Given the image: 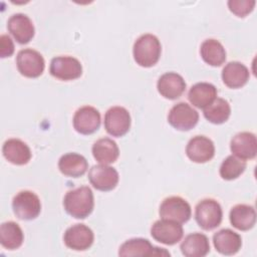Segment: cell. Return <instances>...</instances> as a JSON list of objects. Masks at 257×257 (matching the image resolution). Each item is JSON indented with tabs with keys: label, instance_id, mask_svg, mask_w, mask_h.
<instances>
[{
	"label": "cell",
	"instance_id": "obj_21",
	"mask_svg": "<svg viewBox=\"0 0 257 257\" xmlns=\"http://www.w3.org/2000/svg\"><path fill=\"white\" fill-rule=\"evenodd\" d=\"M221 76L226 86L230 88H240L249 80L250 72L243 63L231 61L224 66Z\"/></svg>",
	"mask_w": 257,
	"mask_h": 257
},
{
	"label": "cell",
	"instance_id": "obj_10",
	"mask_svg": "<svg viewBox=\"0 0 257 257\" xmlns=\"http://www.w3.org/2000/svg\"><path fill=\"white\" fill-rule=\"evenodd\" d=\"M151 235L156 241L160 243L165 245H175L182 240L184 236V230L180 223L161 219L152 225Z\"/></svg>",
	"mask_w": 257,
	"mask_h": 257
},
{
	"label": "cell",
	"instance_id": "obj_24",
	"mask_svg": "<svg viewBox=\"0 0 257 257\" xmlns=\"http://www.w3.org/2000/svg\"><path fill=\"white\" fill-rule=\"evenodd\" d=\"M229 219L234 228L241 231H248L256 223V211L253 206L238 204L231 209Z\"/></svg>",
	"mask_w": 257,
	"mask_h": 257
},
{
	"label": "cell",
	"instance_id": "obj_7",
	"mask_svg": "<svg viewBox=\"0 0 257 257\" xmlns=\"http://www.w3.org/2000/svg\"><path fill=\"white\" fill-rule=\"evenodd\" d=\"M50 74L60 80H73L81 76L82 65L78 59L72 56L53 57L49 65Z\"/></svg>",
	"mask_w": 257,
	"mask_h": 257
},
{
	"label": "cell",
	"instance_id": "obj_4",
	"mask_svg": "<svg viewBox=\"0 0 257 257\" xmlns=\"http://www.w3.org/2000/svg\"><path fill=\"white\" fill-rule=\"evenodd\" d=\"M12 209L17 218L33 220L41 212V202L38 196L31 191H20L12 200Z\"/></svg>",
	"mask_w": 257,
	"mask_h": 257
},
{
	"label": "cell",
	"instance_id": "obj_6",
	"mask_svg": "<svg viewBox=\"0 0 257 257\" xmlns=\"http://www.w3.org/2000/svg\"><path fill=\"white\" fill-rule=\"evenodd\" d=\"M18 71L25 77L36 78L40 76L45 68L43 56L31 48L21 49L16 56Z\"/></svg>",
	"mask_w": 257,
	"mask_h": 257
},
{
	"label": "cell",
	"instance_id": "obj_5",
	"mask_svg": "<svg viewBox=\"0 0 257 257\" xmlns=\"http://www.w3.org/2000/svg\"><path fill=\"white\" fill-rule=\"evenodd\" d=\"M161 219L175 221L183 224L190 220L192 216V209L190 204L183 198L178 196H172L166 198L159 210Z\"/></svg>",
	"mask_w": 257,
	"mask_h": 257
},
{
	"label": "cell",
	"instance_id": "obj_14",
	"mask_svg": "<svg viewBox=\"0 0 257 257\" xmlns=\"http://www.w3.org/2000/svg\"><path fill=\"white\" fill-rule=\"evenodd\" d=\"M100 113L90 105L79 107L73 115V127L81 135H91L100 126Z\"/></svg>",
	"mask_w": 257,
	"mask_h": 257
},
{
	"label": "cell",
	"instance_id": "obj_28",
	"mask_svg": "<svg viewBox=\"0 0 257 257\" xmlns=\"http://www.w3.org/2000/svg\"><path fill=\"white\" fill-rule=\"evenodd\" d=\"M24 241V235L20 226L13 222L8 221L1 224L0 227V243L8 250L18 249Z\"/></svg>",
	"mask_w": 257,
	"mask_h": 257
},
{
	"label": "cell",
	"instance_id": "obj_22",
	"mask_svg": "<svg viewBox=\"0 0 257 257\" xmlns=\"http://www.w3.org/2000/svg\"><path fill=\"white\" fill-rule=\"evenodd\" d=\"M180 249L186 257H204L210 252L209 239L205 234L191 233L182 241Z\"/></svg>",
	"mask_w": 257,
	"mask_h": 257
},
{
	"label": "cell",
	"instance_id": "obj_25",
	"mask_svg": "<svg viewBox=\"0 0 257 257\" xmlns=\"http://www.w3.org/2000/svg\"><path fill=\"white\" fill-rule=\"evenodd\" d=\"M217 88L209 82H198L194 84L189 92V101L198 108H205L215 98H217Z\"/></svg>",
	"mask_w": 257,
	"mask_h": 257
},
{
	"label": "cell",
	"instance_id": "obj_29",
	"mask_svg": "<svg viewBox=\"0 0 257 257\" xmlns=\"http://www.w3.org/2000/svg\"><path fill=\"white\" fill-rule=\"evenodd\" d=\"M207 120L215 124H221L228 120L231 114V106L224 98H215L208 106L203 108Z\"/></svg>",
	"mask_w": 257,
	"mask_h": 257
},
{
	"label": "cell",
	"instance_id": "obj_3",
	"mask_svg": "<svg viewBox=\"0 0 257 257\" xmlns=\"http://www.w3.org/2000/svg\"><path fill=\"white\" fill-rule=\"evenodd\" d=\"M223 218L221 205L214 199H204L200 201L195 208V219L198 225L210 231L217 228Z\"/></svg>",
	"mask_w": 257,
	"mask_h": 257
},
{
	"label": "cell",
	"instance_id": "obj_12",
	"mask_svg": "<svg viewBox=\"0 0 257 257\" xmlns=\"http://www.w3.org/2000/svg\"><path fill=\"white\" fill-rule=\"evenodd\" d=\"M66 247L74 251L87 250L94 241L92 230L84 224H75L66 229L63 235Z\"/></svg>",
	"mask_w": 257,
	"mask_h": 257
},
{
	"label": "cell",
	"instance_id": "obj_8",
	"mask_svg": "<svg viewBox=\"0 0 257 257\" xmlns=\"http://www.w3.org/2000/svg\"><path fill=\"white\" fill-rule=\"evenodd\" d=\"M131 123V114L122 106H111L104 114V128L112 137L124 136L130 131Z\"/></svg>",
	"mask_w": 257,
	"mask_h": 257
},
{
	"label": "cell",
	"instance_id": "obj_11",
	"mask_svg": "<svg viewBox=\"0 0 257 257\" xmlns=\"http://www.w3.org/2000/svg\"><path fill=\"white\" fill-rule=\"evenodd\" d=\"M88 180L92 187L98 191L113 190L119 180L117 171L108 165H94L89 169Z\"/></svg>",
	"mask_w": 257,
	"mask_h": 257
},
{
	"label": "cell",
	"instance_id": "obj_16",
	"mask_svg": "<svg viewBox=\"0 0 257 257\" xmlns=\"http://www.w3.org/2000/svg\"><path fill=\"white\" fill-rule=\"evenodd\" d=\"M7 28L14 39L20 44L28 43L35 33L33 22L23 13H16L10 16L7 22Z\"/></svg>",
	"mask_w": 257,
	"mask_h": 257
},
{
	"label": "cell",
	"instance_id": "obj_18",
	"mask_svg": "<svg viewBox=\"0 0 257 257\" xmlns=\"http://www.w3.org/2000/svg\"><path fill=\"white\" fill-rule=\"evenodd\" d=\"M157 88L159 93L165 98L177 99L184 93L186 82L177 72H166L159 77Z\"/></svg>",
	"mask_w": 257,
	"mask_h": 257
},
{
	"label": "cell",
	"instance_id": "obj_13",
	"mask_svg": "<svg viewBox=\"0 0 257 257\" xmlns=\"http://www.w3.org/2000/svg\"><path fill=\"white\" fill-rule=\"evenodd\" d=\"M119 256H170L164 248L155 247L148 239L133 238L121 244L118 250Z\"/></svg>",
	"mask_w": 257,
	"mask_h": 257
},
{
	"label": "cell",
	"instance_id": "obj_32",
	"mask_svg": "<svg viewBox=\"0 0 257 257\" xmlns=\"http://www.w3.org/2000/svg\"><path fill=\"white\" fill-rule=\"evenodd\" d=\"M14 52V43L10 36L2 34L0 36V56L2 58L9 57Z\"/></svg>",
	"mask_w": 257,
	"mask_h": 257
},
{
	"label": "cell",
	"instance_id": "obj_27",
	"mask_svg": "<svg viewBox=\"0 0 257 257\" xmlns=\"http://www.w3.org/2000/svg\"><path fill=\"white\" fill-rule=\"evenodd\" d=\"M203 60L211 66H220L226 60V51L222 43L216 39L209 38L203 41L200 47Z\"/></svg>",
	"mask_w": 257,
	"mask_h": 257
},
{
	"label": "cell",
	"instance_id": "obj_1",
	"mask_svg": "<svg viewBox=\"0 0 257 257\" xmlns=\"http://www.w3.org/2000/svg\"><path fill=\"white\" fill-rule=\"evenodd\" d=\"M63 207L67 214L76 219L88 217L94 207L93 193L87 186L68 191L63 198Z\"/></svg>",
	"mask_w": 257,
	"mask_h": 257
},
{
	"label": "cell",
	"instance_id": "obj_9",
	"mask_svg": "<svg viewBox=\"0 0 257 257\" xmlns=\"http://www.w3.org/2000/svg\"><path fill=\"white\" fill-rule=\"evenodd\" d=\"M199 120V113L187 102H178L169 111L168 121L178 131H190Z\"/></svg>",
	"mask_w": 257,
	"mask_h": 257
},
{
	"label": "cell",
	"instance_id": "obj_17",
	"mask_svg": "<svg viewBox=\"0 0 257 257\" xmlns=\"http://www.w3.org/2000/svg\"><path fill=\"white\" fill-rule=\"evenodd\" d=\"M232 154L243 160H252L257 155V140L253 133L241 132L236 134L230 143Z\"/></svg>",
	"mask_w": 257,
	"mask_h": 257
},
{
	"label": "cell",
	"instance_id": "obj_30",
	"mask_svg": "<svg viewBox=\"0 0 257 257\" xmlns=\"http://www.w3.org/2000/svg\"><path fill=\"white\" fill-rule=\"evenodd\" d=\"M246 161H243L234 155L228 156L220 166V176L222 179L232 181L240 177L246 169Z\"/></svg>",
	"mask_w": 257,
	"mask_h": 257
},
{
	"label": "cell",
	"instance_id": "obj_15",
	"mask_svg": "<svg viewBox=\"0 0 257 257\" xmlns=\"http://www.w3.org/2000/svg\"><path fill=\"white\" fill-rule=\"evenodd\" d=\"M186 154L192 162L204 164L214 158L215 146L209 138L205 136H196L188 142Z\"/></svg>",
	"mask_w": 257,
	"mask_h": 257
},
{
	"label": "cell",
	"instance_id": "obj_26",
	"mask_svg": "<svg viewBox=\"0 0 257 257\" xmlns=\"http://www.w3.org/2000/svg\"><path fill=\"white\" fill-rule=\"evenodd\" d=\"M93 158L103 165H109L114 163L118 156L119 150L114 141L109 138H101L97 140L91 149Z\"/></svg>",
	"mask_w": 257,
	"mask_h": 257
},
{
	"label": "cell",
	"instance_id": "obj_20",
	"mask_svg": "<svg viewBox=\"0 0 257 257\" xmlns=\"http://www.w3.org/2000/svg\"><path fill=\"white\" fill-rule=\"evenodd\" d=\"M4 158L11 164L22 166L26 165L31 159V151L29 147L19 139H9L2 147Z\"/></svg>",
	"mask_w": 257,
	"mask_h": 257
},
{
	"label": "cell",
	"instance_id": "obj_19",
	"mask_svg": "<svg viewBox=\"0 0 257 257\" xmlns=\"http://www.w3.org/2000/svg\"><path fill=\"white\" fill-rule=\"evenodd\" d=\"M215 249L222 255H234L242 246L241 236L231 229H222L213 235Z\"/></svg>",
	"mask_w": 257,
	"mask_h": 257
},
{
	"label": "cell",
	"instance_id": "obj_31",
	"mask_svg": "<svg viewBox=\"0 0 257 257\" xmlns=\"http://www.w3.org/2000/svg\"><path fill=\"white\" fill-rule=\"evenodd\" d=\"M255 0H229V10L238 17H245L251 13L255 7Z\"/></svg>",
	"mask_w": 257,
	"mask_h": 257
},
{
	"label": "cell",
	"instance_id": "obj_23",
	"mask_svg": "<svg viewBox=\"0 0 257 257\" xmlns=\"http://www.w3.org/2000/svg\"><path fill=\"white\" fill-rule=\"evenodd\" d=\"M59 171L67 177L78 178L85 174L88 169L86 159L77 153H67L58 161Z\"/></svg>",
	"mask_w": 257,
	"mask_h": 257
},
{
	"label": "cell",
	"instance_id": "obj_2",
	"mask_svg": "<svg viewBox=\"0 0 257 257\" xmlns=\"http://www.w3.org/2000/svg\"><path fill=\"white\" fill-rule=\"evenodd\" d=\"M162 46L157 36L146 33L141 35L134 43V59L142 67H152L160 59Z\"/></svg>",
	"mask_w": 257,
	"mask_h": 257
}]
</instances>
